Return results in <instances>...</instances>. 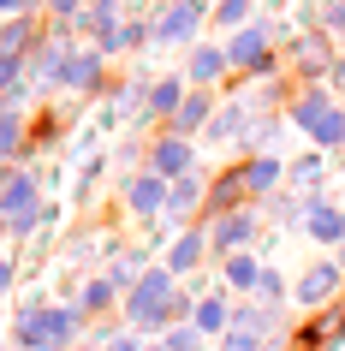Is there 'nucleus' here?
I'll use <instances>...</instances> for the list:
<instances>
[{"instance_id":"6","label":"nucleus","mask_w":345,"mask_h":351,"mask_svg":"<svg viewBox=\"0 0 345 351\" xmlns=\"http://www.w3.org/2000/svg\"><path fill=\"white\" fill-rule=\"evenodd\" d=\"M108 54H102V48H72V54H66V72H60V84H66V90H78V95H102L108 90Z\"/></svg>"},{"instance_id":"4","label":"nucleus","mask_w":345,"mask_h":351,"mask_svg":"<svg viewBox=\"0 0 345 351\" xmlns=\"http://www.w3.org/2000/svg\"><path fill=\"white\" fill-rule=\"evenodd\" d=\"M149 173H161L167 185H173V179H191V173H197V143L179 137V131H161V137L149 143Z\"/></svg>"},{"instance_id":"3","label":"nucleus","mask_w":345,"mask_h":351,"mask_svg":"<svg viewBox=\"0 0 345 351\" xmlns=\"http://www.w3.org/2000/svg\"><path fill=\"white\" fill-rule=\"evenodd\" d=\"M226 60H233V72H256V77H274L280 72V60L268 54V30L262 24H244L226 36Z\"/></svg>"},{"instance_id":"16","label":"nucleus","mask_w":345,"mask_h":351,"mask_svg":"<svg viewBox=\"0 0 345 351\" xmlns=\"http://www.w3.org/2000/svg\"><path fill=\"white\" fill-rule=\"evenodd\" d=\"M304 232H309L316 244H345V208H327L322 197H316V208H309Z\"/></svg>"},{"instance_id":"5","label":"nucleus","mask_w":345,"mask_h":351,"mask_svg":"<svg viewBox=\"0 0 345 351\" xmlns=\"http://www.w3.org/2000/svg\"><path fill=\"white\" fill-rule=\"evenodd\" d=\"M256 232H262V215H256V203H244V208H233V215L209 221V250H226V256H238L244 244H256Z\"/></svg>"},{"instance_id":"15","label":"nucleus","mask_w":345,"mask_h":351,"mask_svg":"<svg viewBox=\"0 0 345 351\" xmlns=\"http://www.w3.org/2000/svg\"><path fill=\"white\" fill-rule=\"evenodd\" d=\"M209 125H215V95H209V90H191V95H185V108H179V119H173L167 131L197 137V131H209Z\"/></svg>"},{"instance_id":"12","label":"nucleus","mask_w":345,"mask_h":351,"mask_svg":"<svg viewBox=\"0 0 345 351\" xmlns=\"http://www.w3.org/2000/svg\"><path fill=\"white\" fill-rule=\"evenodd\" d=\"M202 250H209V226H185L179 239H173V250H167V262H161V268H167L173 280H179V274H191V268L202 262Z\"/></svg>"},{"instance_id":"22","label":"nucleus","mask_w":345,"mask_h":351,"mask_svg":"<svg viewBox=\"0 0 345 351\" xmlns=\"http://www.w3.org/2000/svg\"><path fill=\"white\" fill-rule=\"evenodd\" d=\"M113 292H119L113 280H90V286H84V298H78V310H84V315H95V310H113Z\"/></svg>"},{"instance_id":"24","label":"nucleus","mask_w":345,"mask_h":351,"mask_svg":"<svg viewBox=\"0 0 345 351\" xmlns=\"http://www.w3.org/2000/svg\"><path fill=\"white\" fill-rule=\"evenodd\" d=\"M327 36H345V0H327V19H322Z\"/></svg>"},{"instance_id":"27","label":"nucleus","mask_w":345,"mask_h":351,"mask_svg":"<svg viewBox=\"0 0 345 351\" xmlns=\"http://www.w3.org/2000/svg\"><path fill=\"white\" fill-rule=\"evenodd\" d=\"M12 280H19V268H12V262L0 256V292H6V286H12Z\"/></svg>"},{"instance_id":"11","label":"nucleus","mask_w":345,"mask_h":351,"mask_svg":"<svg viewBox=\"0 0 345 351\" xmlns=\"http://www.w3.org/2000/svg\"><path fill=\"white\" fill-rule=\"evenodd\" d=\"M238 173H244V191H250V203H262V197H274V191L286 185V167L274 161V155H250V161H238Z\"/></svg>"},{"instance_id":"18","label":"nucleus","mask_w":345,"mask_h":351,"mask_svg":"<svg viewBox=\"0 0 345 351\" xmlns=\"http://www.w3.org/2000/svg\"><path fill=\"white\" fill-rule=\"evenodd\" d=\"M24 149H30V137H24L19 108H0V161H12V155H24Z\"/></svg>"},{"instance_id":"2","label":"nucleus","mask_w":345,"mask_h":351,"mask_svg":"<svg viewBox=\"0 0 345 351\" xmlns=\"http://www.w3.org/2000/svg\"><path fill=\"white\" fill-rule=\"evenodd\" d=\"M173 310H185V304H179V280L167 268L137 280V292H131V328H167Z\"/></svg>"},{"instance_id":"13","label":"nucleus","mask_w":345,"mask_h":351,"mask_svg":"<svg viewBox=\"0 0 345 351\" xmlns=\"http://www.w3.org/2000/svg\"><path fill=\"white\" fill-rule=\"evenodd\" d=\"M48 30H36V19H0V60H30V48H42Z\"/></svg>"},{"instance_id":"20","label":"nucleus","mask_w":345,"mask_h":351,"mask_svg":"<svg viewBox=\"0 0 345 351\" xmlns=\"http://www.w3.org/2000/svg\"><path fill=\"white\" fill-rule=\"evenodd\" d=\"M250 6H256V0H215V6H209V24H220V30H244Z\"/></svg>"},{"instance_id":"10","label":"nucleus","mask_w":345,"mask_h":351,"mask_svg":"<svg viewBox=\"0 0 345 351\" xmlns=\"http://www.w3.org/2000/svg\"><path fill=\"white\" fill-rule=\"evenodd\" d=\"M185 95H191V84H185V72L179 77H161V84H149V108H143V125H173L179 119V108H185Z\"/></svg>"},{"instance_id":"19","label":"nucleus","mask_w":345,"mask_h":351,"mask_svg":"<svg viewBox=\"0 0 345 351\" xmlns=\"http://www.w3.org/2000/svg\"><path fill=\"white\" fill-rule=\"evenodd\" d=\"M226 304H220V298H209V304H197V310H191V328L197 333H233V322H226Z\"/></svg>"},{"instance_id":"21","label":"nucleus","mask_w":345,"mask_h":351,"mask_svg":"<svg viewBox=\"0 0 345 351\" xmlns=\"http://www.w3.org/2000/svg\"><path fill=\"white\" fill-rule=\"evenodd\" d=\"M322 167H327L322 155H304V161H292V167H286V185H292V191L304 185V197H309V191L322 185Z\"/></svg>"},{"instance_id":"9","label":"nucleus","mask_w":345,"mask_h":351,"mask_svg":"<svg viewBox=\"0 0 345 351\" xmlns=\"http://www.w3.org/2000/svg\"><path fill=\"white\" fill-rule=\"evenodd\" d=\"M167 179L161 173H131V185H126V203H131V215H137V221H155V215H167Z\"/></svg>"},{"instance_id":"26","label":"nucleus","mask_w":345,"mask_h":351,"mask_svg":"<svg viewBox=\"0 0 345 351\" xmlns=\"http://www.w3.org/2000/svg\"><path fill=\"white\" fill-rule=\"evenodd\" d=\"M327 84H333V90L345 95V60H333V72H327Z\"/></svg>"},{"instance_id":"25","label":"nucleus","mask_w":345,"mask_h":351,"mask_svg":"<svg viewBox=\"0 0 345 351\" xmlns=\"http://www.w3.org/2000/svg\"><path fill=\"white\" fill-rule=\"evenodd\" d=\"M36 0H0V19H30Z\"/></svg>"},{"instance_id":"14","label":"nucleus","mask_w":345,"mask_h":351,"mask_svg":"<svg viewBox=\"0 0 345 351\" xmlns=\"http://www.w3.org/2000/svg\"><path fill=\"white\" fill-rule=\"evenodd\" d=\"M226 72H233L226 48H197V54H191V66H185V84H191V90H215Z\"/></svg>"},{"instance_id":"8","label":"nucleus","mask_w":345,"mask_h":351,"mask_svg":"<svg viewBox=\"0 0 345 351\" xmlns=\"http://www.w3.org/2000/svg\"><path fill=\"white\" fill-rule=\"evenodd\" d=\"M209 24V0H173L161 19H155V36L161 42H191Z\"/></svg>"},{"instance_id":"7","label":"nucleus","mask_w":345,"mask_h":351,"mask_svg":"<svg viewBox=\"0 0 345 351\" xmlns=\"http://www.w3.org/2000/svg\"><path fill=\"white\" fill-rule=\"evenodd\" d=\"M345 286V274H340V262H316L309 274H298L292 280V304L298 310H316V304H327V298Z\"/></svg>"},{"instance_id":"1","label":"nucleus","mask_w":345,"mask_h":351,"mask_svg":"<svg viewBox=\"0 0 345 351\" xmlns=\"http://www.w3.org/2000/svg\"><path fill=\"white\" fill-rule=\"evenodd\" d=\"M84 328V310H30V315H19V328H12V351H54V346H66L72 333Z\"/></svg>"},{"instance_id":"28","label":"nucleus","mask_w":345,"mask_h":351,"mask_svg":"<svg viewBox=\"0 0 345 351\" xmlns=\"http://www.w3.org/2000/svg\"><path fill=\"white\" fill-rule=\"evenodd\" d=\"M333 262H340V274H345V244H340V256H333Z\"/></svg>"},{"instance_id":"23","label":"nucleus","mask_w":345,"mask_h":351,"mask_svg":"<svg viewBox=\"0 0 345 351\" xmlns=\"http://www.w3.org/2000/svg\"><path fill=\"white\" fill-rule=\"evenodd\" d=\"M309 137H316V149H340V143H345V108H333L322 125L309 131Z\"/></svg>"},{"instance_id":"17","label":"nucleus","mask_w":345,"mask_h":351,"mask_svg":"<svg viewBox=\"0 0 345 351\" xmlns=\"http://www.w3.org/2000/svg\"><path fill=\"white\" fill-rule=\"evenodd\" d=\"M262 256L256 250H238V256H226V286H238V292H262Z\"/></svg>"}]
</instances>
